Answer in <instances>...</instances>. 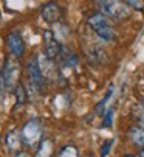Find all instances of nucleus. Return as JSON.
<instances>
[{"label": "nucleus", "mask_w": 144, "mask_h": 157, "mask_svg": "<svg viewBox=\"0 0 144 157\" xmlns=\"http://www.w3.org/2000/svg\"><path fill=\"white\" fill-rule=\"evenodd\" d=\"M27 72H28V78H30V86L34 89L36 92H40L43 87V76L39 70L37 65V58H31L27 64Z\"/></svg>", "instance_id": "5"}, {"label": "nucleus", "mask_w": 144, "mask_h": 157, "mask_svg": "<svg viewBox=\"0 0 144 157\" xmlns=\"http://www.w3.org/2000/svg\"><path fill=\"white\" fill-rule=\"evenodd\" d=\"M139 123H141V124L144 126V112H142V115L139 117Z\"/></svg>", "instance_id": "20"}, {"label": "nucleus", "mask_w": 144, "mask_h": 157, "mask_svg": "<svg viewBox=\"0 0 144 157\" xmlns=\"http://www.w3.org/2000/svg\"><path fill=\"white\" fill-rule=\"evenodd\" d=\"M87 157H91V155H87Z\"/></svg>", "instance_id": "24"}, {"label": "nucleus", "mask_w": 144, "mask_h": 157, "mask_svg": "<svg viewBox=\"0 0 144 157\" xmlns=\"http://www.w3.org/2000/svg\"><path fill=\"white\" fill-rule=\"evenodd\" d=\"M112 92H113V87H110V89H109V92H107V95H105V97H104V100H102V101H101V103H99V104H98V109H96V110H98V112H99V110H102V109H104V104H105V103H107V101H109V98H110V97H112Z\"/></svg>", "instance_id": "15"}, {"label": "nucleus", "mask_w": 144, "mask_h": 157, "mask_svg": "<svg viewBox=\"0 0 144 157\" xmlns=\"http://www.w3.org/2000/svg\"><path fill=\"white\" fill-rule=\"evenodd\" d=\"M102 14L105 17L115 19V20H123L129 16V8L123 2H116V0H102L98 2Z\"/></svg>", "instance_id": "2"}, {"label": "nucleus", "mask_w": 144, "mask_h": 157, "mask_svg": "<svg viewBox=\"0 0 144 157\" xmlns=\"http://www.w3.org/2000/svg\"><path fill=\"white\" fill-rule=\"evenodd\" d=\"M3 82H5V89L8 90H13L19 86V76H20V65L17 61L14 59H8L5 62V67H3Z\"/></svg>", "instance_id": "4"}, {"label": "nucleus", "mask_w": 144, "mask_h": 157, "mask_svg": "<svg viewBox=\"0 0 144 157\" xmlns=\"http://www.w3.org/2000/svg\"><path fill=\"white\" fill-rule=\"evenodd\" d=\"M130 137L135 145L144 148V128H132L130 129Z\"/></svg>", "instance_id": "12"}, {"label": "nucleus", "mask_w": 144, "mask_h": 157, "mask_svg": "<svg viewBox=\"0 0 144 157\" xmlns=\"http://www.w3.org/2000/svg\"><path fill=\"white\" fill-rule=\"evenodd\" d=\"M141 109H142V112H144V98L141 100Z\"/></svg>", "instance_id": "21"}, {"label": "nucleus", "mask_w": 144, "mask_h": 157, "mask_svg": "<svg viewBox=\"0 0 144 157\" xmlns=\"http://www.w3.org/2000/svg\"><path fill=\"white\" fill-rule=\"evenodd\" d=\"M5 142H6V146H8L11 151L19 149L20 145H22V136H20V132H17V131H14V129L9 131V132L6 134Z\"/></svg>", "instance_id": "10"}, {"label": "nucleus", "mask_w": 144, "mask_h": 157, "mask_svg": "<svg viewBox=\"0 0 144 157\" xmlns=\"http://www.w3.org/2000/svg\"><path fill=\"white\" fill-rule=\"evenodd\" d=\"M62 13H61V8L59 5L56 3H45L42 6V17L46 20V22H50V24H54V22H59Z\"/></svg>", "instance_id": "9"}, {"label": "nucleus", "mask_w": 144, "mask_h": 157, "mask_svg": "<svg viewBox=\"0 0 144 157\" xmlns=\"http://www.w3.org/2000/svg\"><path fill=\"white\" fill-rule=\"evenodd\" d=\"M139 157H144V149H142V151L139 152Z\"/></svg>", "instance_id": "22"}, {"label": "nucleus", "mask_w": 144, "mask_h": 157, "mask_svg": "<svg viewBox=\"0 0 144 157\" xmlns=\"http://www.w3.org/2000/svg\"><path fill=\"white\" fill-rule=\"evenodd\" d=\"M126 157H133V155H126Z\"/></svg>", "instance_id": "23"}, {"label": "nucleus", "mask_w": 144, "mask_h": 157, "mask_svg": "<svg viewBox=\"0 0 144 157\" xmlns=\"http://www.w3.org/2000/svg\"><path fill=\"white\" fill-rule=\"evenodd\" d=\"M37 65H39V70H40V73H42V76H43L45 79L53 81V79L57 78L59 72H57V69H56L53 59H50L46 55H39V56H37Z\"/></svg>", "instance_id": "6"}, {"label": "nucleus", "mask_w": 144, "mask_h": 157, "mask_svg": "<svg viewBox=\"0 0 144 157\" xmlns=\"http://www.w3.org/2000/svg\"><path fill=\"white\" fill-rule=\"evenodd\" d=\"M25 100V89L23 86H17V106H20Z\"/></svg>", "instance_id": "14"}, {"label": "nucleus", "mask_w": 144, "mask_h": 157, "mask_svg": "<svg viewBox=\"0 0 144 157\" xmlns=\"http://www.w3.org/2000/svg\"><path fill=\"white\" fill-rule=\"evenodd\" d=\"M112 117H113V112H112V110H109V114H107L105 121L102 123V126H112Z\"/></svg>", "instance_id": "18"}, {"label": "nucleus", "mask_w": 144, "mask_h": 157, "mask_svg": "<svg viewBox=\"0 0 144 157\" xmlns=\"http://www.w3.org/2000/svg\"><path fill=\"white\" fill-rule=\"evenodd\" d=\"M78 155H79L78 148L73 146V145H67L59 154V157H78Z\"/></svg>", "instance_id": "13"}, {"label": "nucleus", "mask_w": 144, "mask_h": 157, "mask_svg": "<svg viewBox=\"0 0 144 157\" xmlns=\"http://www.w3.org/2000/svg\"><path fill=\"white\" fill-rule=\"evenodd\" d=\"M126 5H130V6L138 8V10H142L144 8V2H136V0H129V2H126Z\"/></svg>", "instance_id": "16"}, {"label": "nucleus", "mask_w": 144, "mask_h": 157, "mask_svg": "<svg viewBox=\"0 0 144 157\" xmlns=\"http://www.w3.org/2000/svg\"><path fill=\"white\" fill-rule=\"evenodd\" d=\"M16 157H30V155H28V154H25V152H19Z\"/></svg>", "instance_id": "19"}, {"label": "nucleus", "mask_w": 144, "mask_h": 157, "mask_svg": "<svg viewBox=\"0 0 144 157\" xmlns=\"http://www.w3.org/2000/svg\"><path fill=\"white\" fill-rule=\"evenodd\" d=\"M112 143H113V140H109V142H105V145L102 146V151H101V157H105V152H109V149H110Z\"/></svg>", "instance_id": "17"}, {"label": "nucleus", "mask_w": 144, "mask_h": 157, "mask_svg": "<svg viewBox=\"0 0 144 157\" xmlns=\"http://www.w3.org/2000/svg\"><path fill=\"white\" fill-rule=\"evenodd\" d=\"M88 25L102 40L109 42L115 36V31H113L112 25L109 24V19L104 14H93V16H90L88 17Z\"/></svg>", "instance_id": "1"}, {"label": "nucleus", "mask_w": 144, "mask_h": 157, "mask_svg": "<svg viewBox=\"0 0 144 157\" xmlns=\"http://www.w3.org/2000/svg\"><path fill=\"white\" fill-rule=\"evenodd\" d=\"M51 154H53V142L51 140H42L34 157H51Z\"/></svg>", "instance_id": "11"}, {"label": "nucleus", "mask_w": 144, "mask_h": 157, "mask_svg": "<svg viewBox=\"0 0 144 157\" xmlns=\"http://www.w3.org/2000/svg\"><path fill=\"white\" fill-rule=\"evenodd\" d=\"M6 47L14 58H20L23 55V52H25V44H23V39H22L19 31L9 33V36L6 37Z\"/></svg>", "instance_id": "7"}, {"label": "nucleus", "mask_w": 144, "mask_h": 157, "mask_svg": "<svg viewBox=\"0 0 144 157\" xmlns=\"http://www.w3.org/2000/svg\"><path fill=\"white\" fill-rule=\"evenodd\" d=\"M43 42H45V55L50 59L57 58L59 53H61V44H59L57 37L51 31H45L43 33Z\"/></svg>", "instance_id": "8"}, {"label": "nucleus", "mask_w": 144, "mask_h": 157, "mask_svg": "<svg viewBox=\"0 0 144 157\" xmlns=\"http://www.w3.org/2000/svg\"><path fill=\"white\" fill-rule=\"evenodd\" d=\"M22 142L27 143L30 148H34L42 139V126L37 120H30L20 131Z\"/></svg>", "instance_id": "3"}]
</instances>
